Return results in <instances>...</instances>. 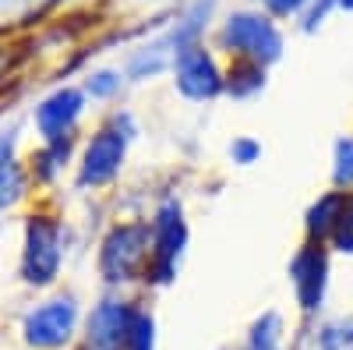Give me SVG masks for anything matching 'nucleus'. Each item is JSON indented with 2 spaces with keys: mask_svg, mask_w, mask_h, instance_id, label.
<instances>
[{
  "mask_svg": "<svg viewBox=\"0 0 353 350\" xmlns=\"http://www.w3.org/2000/svg\"><path fill=\"white\" fill-rule=\"evenodd\" d=\"M81 93L78 89H57L36 106V128L46 142H64L71 138V128L81 117Z\"/></svg>",
  "mask_w": 353,
  "mask_h": 350,
  "instance_id": "10",
  "label": "nucleus"
},
{
  "mask_svg": "<svg viewBox=\"0 0 353 350\" xmlns=\"http://www.w3.org/2000/svg\"><path fill=\"white\" fill-rule=\"evenodd\" d=\"M332 241H336L339 251L353 255V195H346V209H343V216H339V226H336V233H332Z\"/></svg>",
  "mask_w": 353,
  "mask_h": 350,
  "instance_id": "20",
  "label": "nucleus"
},
{
  "mask_svg": "<svg viewBox=\"0 0 353 350\" xmlns=\"http://www.w3.org/2000/svg\"><path fill=\"white\" fill-rule=\"evenodd\" d=\"M124 350H159V326H156V315H152L149 308L138 304Z\"/></svg>",
  "mask_w": 353,
  "mask_h": 350,
  "instance_id": "15",
  "label": "nucleus"
},
{
  "mask_svg": "<svg viewBox=\"0 0 353 350\" xmlns=\"http://www.w3.org/2000/svg\"><path fill=\"white\" fill-rule=\"evenodd\" d=\"M184 244H188V223L181 216V206L173 198H166L152 220V255H149L145 273H141L145 283L170 286L176 276V262H181Z\"/></svg>",
  "mask_w": 353,
  "mask_h": 350,
  "instance_id": "4",
  "label": "nucleus"
},
{
  "mask_svg": "<svg viewBox=\"0 0 353 350\" xmlns=\"http://www.w3.org/2000/svg\"><path fill=\"white\" fill-rule=\"evenodd\" d=\"M68 149H71V138H64V142H46V149H39L36 153V177L39 181H50L57 170H61V163L68 159Z\"/></svg>",
  "mask_w": 353,
  "mask_h": 350,
  "instance_id": "17",
  "label": "nucleus"
},
{
  "mask_svg": "<svg viewBox=\"0 0 353 350\" xmlns=\"http://www.w3.org/2000/svg\"><path fill=\"white\" fill-rule=\"evenodd\" d=\"M336 184L339 188H350L353 184V138H339L336 145Z\"/></svg>",
  "mask_w": 353,
  "mask_h": 350,
  "instance_id": "18",
  "label": "nucleus"
},
{
  "mask_svg": "<svg viewBox=\"0 0 353 350\" xmlns=\"http://www.w3.org/2000/svg\"><path fill=\"white\" fill-rule=\"evenodd\" d=\"M21 195H25V170L18 166V159L0 156V209L14 206Z\"/></svg>",
  "mask_w": 353,
  "mask_h": 350,
  "instance_id": "16",
  "label": "nucleus"
},
{
  "mask_svg": "<svg viewBox=\"0 0 353 350\" xmlns=\"http://www.w3.org/2000/svg\"><path fill=\"white\" fill-rule=\"evenodd\" d=\"M117 89H121V75L117 71H96V75H88V81H85V93L96 96V99H110Z\"/></svg>",
  "mask_w": 353,
  "mask_h": 350,
  "instance_id": "19",
  "label": "nucleus"
},
{
  "mask_svg": "<svg viewBox=\"0 0 353 350\" xmlns=\"http://www.w3.org/2000/svg\"><path fill=\"white\" fill-rule=\"evenodd\" d=\"M173 75H176V89L188 99H212L226 89V78L219 75L212 53L205 46H188V50L176 53Z\"/></svg>",
  "mask_w": 353,
  "mask_h": 350,
  "instance_id": "8",
  "label": "nucleus"
},
{
  "mask_svg": "<svg viewBox=\"0 0 353 350\" xmlns=\"http://www.w3.org/2000/svg\"><path fill=\"white\" fill-rule=\"evenodd\" d=\"M283 340H286L283 315L279 311H261L254 322L248 326L244 347H251V350H283Z\"/></svg>",
  "mask_w": 353,
  "mask_h": 350,
  "instance_id": "12",
  "label": "nucleus"
},
{
  "mask_svg": "<svg viewBox=\"0 0 353 350\" xmlns=\"http://www.w3.org/2000/svg\"><path fill=\"white\" fill-rule=\"evenodd\" d=\"M81 308L71 294H57L21 318V340L25 350H68L81 329Z\"/></svg>",
  "mask_w": 353,
  "mask_h": 350,
  "instance_id": "1",
  "label": "nucleus"
},
{
  "mask_svg": "<svg viewBox=\"0 0 353 350\" xmlns=\"http://www.w3.org/2000/svg\"><path fill=\"white\" fill-rule=\"evenodd\" d=\"M134 311H138L134 301L113 298V294L96 301L81 322V350H124Z\"/></svg>",
  "mask_w": 353,
  "mask_h": 350,
  "instance_id": "6",
  "label": "nucleus"
},
{
  "mask_svg": "<svg viewBox=\"0 0 353 350\" xmlns=\"http://www.w3.org/2000/svg\"><path fill=\"white\" fill-rule=\"evenodd\" d=\"M241 350H251V347H241Z\"/></svg>",
  "mask_w": 353,
  "mask_h": 350,
  "instance_id": "25",
  "label": "nucleus"
},
{
  "mask_svg": "<svg viewBox=\"0 0 353 350\" xmlns=\"http://www.w3.org/2000/svg\"><path fill=\"white\" fill-rule=\"evenodd\" d=\"M219 39L230 53L244 57V61H254V64H272L283 57V36L265 14L233 11L223 25Z\"/></svg>",
  "mask_w": 353,
  "mask_h": 350,
  "instance_id": "5",
  "label": "nucleus"
},
{
  "mask_svg": "<svg viewBox=\"0 0 353 350\" xmlns=\"http://www.w3.org/2000/svg\"><path fill=\"white\" fill-rule=\"evenodd\" d=\"M152 241V226L149 223H121L106 233L103 251H99V273L110 286H124L134 276L145 273L149 266V248Z\"/></svg>",
  "mask_w": 353,
  "mask_h": 350,
  "instance_id": "2",
  "label": "nucleus"
},
{
  "mask_svg": "<svg viewBox=\"0 0 353 350\" xmlns=\"http://www.w3.org/2000/svg\"><path fill=\"white\" fill-rule=\"evenodd\" d=\"M290 283H293V298H297L301 311L307 318H314L325 308V294H329V255L321 244H304L297 248V255L290 258Z\"/></svg>",
  "mask_w": 353,
  "mask_h": 350,
  "instance_id": "7",
  "label": "nucleus"
},
{
  "mask_svg": "<svg viewBox=\"0 0 353 350\" xmlns=\"http://www.w3.org/2000/svg\"><path fill=\"white\" fill-rule=\"evenodd\" d=\"M343 209H346V191H329V195H321L314 206L307 209V233H311V241L332 237L336 226H339Z\"/></svg>",
  "mask_w": 353,
  "mask_h": 350,
  "instance_id": "11",
  "label": "nucleus"
},
{
  "mask_svg": "<svg viewBox=\"0 0 353 350\" xmlns=\"http://www.w3.org/2000/svg\"><path fill=\"white\" fill-rule=\"evenodd\" d=\"M307 4V0H265V8H269L272 14H293V11H301Z\"/></svg>",
  "mask_w": 353,
  "mask_h": 350,
  "instance_id": "23",
  "label": "nucleus"
},
{
  "mask_svg": "<svg viewBox=\"0 0 353 350\" xmlns=\"http://www.w3.org/2000/svg\"><path fill=\"white\" fill-rule=\"evenodd\" d=\"M124 153H128V135L113 131V128L96 131L92 142L85 145L78 181L81 184H106V181H113L117 170H121V163H124Z\"/></svg>",
  "mask_w": 353,
  "mask_h": 350,
  "instance_id": "9",
  "label": "nucleus"
},
{
  "mask_svg": "<svg viewBox=\"0 0 353 350\" xmlns=\"http://www.w3.org/2000/svg\"><path fill=\"white\" fill-rule=\"evenodd\" d=\"M61 262H64V226L53 216H28L25 251H21V280L28 286H50L61 276Z\"/></svg>",
  "mask_w": 353,
  "mask_h": 350,
  "instance_id": "3",
  "label": "nucleus"
},
{
  "mask_svg": "<svg viewBox=\"0 0 353 350\" xmlns=\"http://www.w3.org/2000/svg\"><path fill=\"white\" fill-rule=\"evenodd\" d=\"M230 156H233V163L248 166V163H254V159L261 156V145H258V142H251V138H237V142L230 145Z\"/></svg>",
  "mask_w": 353,
  "mask_h": 350,
  "instance_id": "21",
  "label": "nucleus"
},
{
  "mask_svg": "<svg viewBox=\"0 0 353 350\" xmlns=\"http://www.w3.org/2000/svg\"><path fill=\"white\" fill-rule=\"evenodd\" d=\"M332 4H339V0H314L311 11L304 14V28H307V32H314V28L321 25V18L329 14V8H332Z\"/></svg>",
  "mask_w": 353,
  "mask_h": 350,
  "instance_id": "22",
  "label": "nucleus"
},
{
  "mask_svg": "<svg viewBox=\"0 0 353 350\" xmlns=\"http://www.w3.org/2000/svg\"><path fill=\"white\" fill-rule=\"evenodd\" d=\"M339 8H346V11H353V0H339Z\"/></svg>",
  "mask_w": 353,
  "mask_h": 350,
  "instance_id": "24",
  "label": "nucleus"
},
{
  "mask_svg": "<svg viewBox=\"0 0 353 350\" xmlns=\"http://www.w3.org/2000/svg\"><path fill=\"white\" fill-rule=\"evenodd\" d=\"M311 350H353V315L318 322L311 336Z\"/></svg>",
  "mask_w": 353,
  "mask_h": 350,
  "instance_id": "14",
  "label": "nucleus"
},
{
  "mask_svg": "<svg viewBox=\"0 0 353 350\" xmlns=\"http://www.w3.org/2000/svg\"><path fill=\"white\" fill-rule=\"evenodd\" d=\"M258 89H265V64H254V61L237 57V64H233L230 75H226V93L233 99H248Z\"/></svg>",
  "mask_w": 353,
  "mask_h": 350,
  "instance_id": "13",
  "label": "nucleus"
}]
</instances>
